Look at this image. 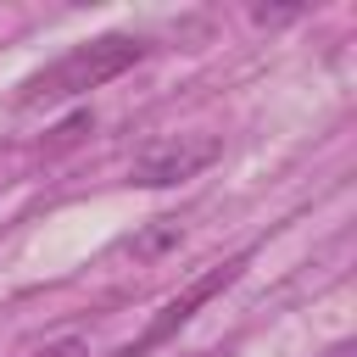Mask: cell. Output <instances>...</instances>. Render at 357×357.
<instances>
[{
  "label": "cell",
  "mask_w": 357,
  "mask_h": 357,
  "mask_svg": "<svg viewBox=\"0 0 357 357\" xmlns=\"http://www.w3.org/2000/svg\"><path fill=\"white\" fill-rule=\"evenodd\" d=\"M145 39L139 33H95L84 45H73L67 56H56L50 67L28 73L17 84V106H56V100H73V95H89L100 84H112L117 73H128L134 61H145Z\"/></svg>",
  "instance_id": "cell-1"
},
{
  "label": "cell",
  "mask_w": 357,
  "mask_h": 357,
  "mask_svg": "<svg viewBox=\"0 0 357 357\" xmlns=\"http://www.w3.org/2000/svg\"><path fill=\"white\" fill-rule=\"evenodd\" d=\"M240 273H245V251H240V257H229V262H212V268H206V273H195L178 296H167V301L156 307V318H151V324H145L128 346H117L112 357H145V351L167 346V340H173V335H178V329H184V324H190V318H195V312H201L218 290H229Z\"/></svg>",
  "instance_id": "cell-2"
},
{
  "label": "cell",
  "mask_w": 357,
  "mask_h": 357,
  "mask_svg": "<svg viewBox=\"0 0 357 357\" xmlns=\"http://www.w3.org/2000/svg\"><path fill=\"white\" fill-rule=\"evenodd\" d=\"M223 156V139L218 134H178V139H156L134 156L128 178L145 184V190H167V184H184L195 173H206L212 162Z\"/></svg>",
  "instance_id": "cell-3"
},
{
  "label": "cell",
  "mask_w": 357,
  "mask_h": 357,
  "mask_svg": "<svg viewBox=\"0 0 357 357\" xmlns=\"http://www.w3.org/2000/svg\"><path fill=\"white\" fill-rule=\"evenodd\" d=\"M28 357H89V346H84L78 335H61V340H50V346H39V351H28Z\"/></svg>",
  "instance_id": "cell-4"
},
{
  "label": "cell",
  "mask_w": 357,
  "mask_h": 357,
  "mask_svg": "<svg viewBox=\"0 0 357 357\" xmlns=\"http://www.w3.org/2000/svg\"><path fill=\"white\" fill-rule=\"evenodd\" d=\"M324 357H357V340H335V346H329Z\"/></svg>",
  "instance_id": "cell-5"
},
{
  "label": "cell",
  "mask_w": 357,
  "mask_h": 357,
  "mask_svg": "<svg viewBox=\"0 0 357 357\" xmlns=\"http://www.w3.org/2000/svg\"><path fill=\"white\" fill-rule=\"evenodd\" d=\"M201 357H212V351H201Z\"/></svg>",
  "instance_id": "cell-6"
}]
</instances>
